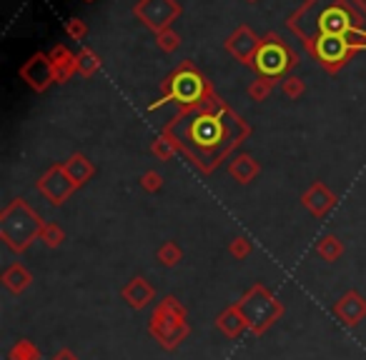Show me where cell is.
I'll return each instance as SVG.
<instances>
[{"instance_id": "cell-19", "label": "cell", "mask_w": 366, "mask_h": 360, "mask_svg": "<svg viewBox=\"0 0 366 360\" xmlns=\"http://www.w3.org/2000/svg\"><path fill=\"white\" fill-rule=\"evenodd\" d=\"M228 173H231V178L236 180V183L249 186V183L256 180V175L261 173V165L256 163L249 153H239V155H233V160L228 163Z\"/></svg>"}, {"instance_id": "cell-23", "label": "cell", "mask_w": 366, "mask_h": 360, "mask_svg": "<svg viewBox=\"0 0 366 360\" xmlns=\"http://www.w3.org/2000/svg\"><path fill=\"white\" fill-rule=\"evenodd\" d=\"M100 68V58L95 55L93 48H81L78 53V73L83 78H93Z\"/></svg>"}, {"instance_id": "cell-7", "label": "cell", "mask_w": 366, "mask_h": 360, "mask_svg": "<svg viewBox=\"0 0 366 360\" xmlns=\"http://www.w3.org/2000/svg\"><path fill=\"white\" fill-rule=\"evenodd\" d=\"M309 48H311V53L317 55L319 63H321L326 71L333 73L344 66L356 50H366V43L349 40V38H336V35H321V38L314 40Z\"/></svg>"}, {"instance_id": "cell-25", "label": "cell", "mask_w": 366, "mask_h": 360, "mask_svg": "<svg viewBox=\"0 0 366 360\" xmlns=\"http://www.w3.org/2000/svg\"><path fill=\"white\" fill-rule=\"evenodd\" d=\"M66 240V233L58 223H45L43 230H40V243L45 248H61V243Z\"/></svg>"}, {"instance_id": "cell-16", "label": "cell", "mask_w": 366, "mask_h": 360, "mask_svg": "<svg viewBox=\"0 0 366 360\" xmlns=\"http://www.w3.org/2000/svg\"><path fill=\"white\" fill-rule=\"evenodd\" d=\"M216 328L226 335L228 340L241 338L244 333H249V325H246V318L241 313V308L236 303H231L228 308H223L221 313L216 316Z\"/></svg>"}, {"instance_id": "cell-24", "label": "cell", "mask_w": 366, "mask_h": 360, "mask_svg": "<svg viewBox=\"0 0 366 360\" xmlns=\"http://www.w3.org/2000/svg\"><path fill=\"white\" fill-rule=\"evenodd\" d=\"M155 258H158V263H161L163 268H173V265H178V263L183 260V251L178 248V243L166 240V243L155 251Z\"/></svg>"}, {"instance_id": "cell-9", "label": "cell", "mask_w": 366, "mask_h": 360, "mask_svg": "<svg viewBox=\"0 0 366 360\" xmlns=\"http://www.w3.org/2000/svg\"><path fill=\"white\" fill-rule=\"evenodd\" d=\"M136 16L155 33H161L181 16V6L176 0H141L136 6Z\"/></svg>"}, {"instance_id": "cell-2", "label": "cell", "mask_w": 366, "mask_h": 360, "mask_svg": "<svg viewBox=\"0 0 366 360\" xmlns=\"http://www.w3.org/2000/svg\"><path fill=\"white\" fill-rule=\"evenodd\" d=\"M43 225L45 220L23 198H16L0 210V240L16 256L30 251V246L40 238Z\"/></svg>"}, {"instance_id": "cell-21", "label": "cell", "mask_w": 366, "mask_h": 360, "mask_svg": "<svg viewBox=\"0 0 366 360\" xmlns=\"http://www.w3.org/2000/svg\"><path fill=\"white\" fill-rule=\"evenodd\" d=\"M317 253H319V258H321V260L336 263V260H341V256H344V243H341V238H338V235L329 233V235H324V238L317 243Z\"/></svg>"}, {"instance_id": "cell-28", "label": "cell", "mask_w": 366, "mask_h": 360, "mask_svg": "<svg viewBox=\"0 0 366 360\" xmlns=\"http://www.w3.org/2000/svg\"><path fill=\"white\" fill-rule=\"evenodd\" d=\"M150 153H153L158 160H173L178 150L173 148V143L168 140L166 136H161V138H155V140H153V145H150Z\"/></svg>"}, {"instance_id": "cell-30", "label": "cell", "mask_w": 366, "mask_h": 360, "mask_svg": "<svg viewBox=\"0 0 366 360\" xmlns=\"http://www.w3.org/2000/svg\"><path fill=\"white\" fill-rule=\"evenodd\" d=\"M281 90H283V95H286L289 100H296V98H301V95H304L306 85H304V80H301V78L289 76V78H283Z\"/></svg>"}, {"instance_id": "cell-20", "label": "cell", "mask_w": 366, "mask_h": 360, "mask_svg": "<svg viewBox=\"0 0 366 360\" xmlns=\"http://www.w3.org/2000/svg\"><path fill=\"white\" fill-rule=\"evenodd\" d=\"M63 168H66V173H68V178L76 183V188H81V186H85L90 178H93V173H95V168H93V163H90L88 158H85L83 153H73L71 158L63 163Z\"/></svg>"}, {"instance_id": "cell-8", "label": "cell", "mask_w": 366, "mask_h": 360, "mask_svg": "<svg viewBox=\"0 0 366 360\" xmlns=\"http://www.w3.org/2000/svg\"><path fill=\"white\" fill-rule=\"evenodd\" d=\"M35 188H38V193L50 203V205H63V203L76 193V183L68 178L63 165H50V168L40 175Z\"/></svg>"}, {"instance_id": "cell-18", "label": "cell", "mask_w": 366, "mask_h": 360, "mask_svg": "<svg viewBox=\"0 0 366 360\" xmlns=\"http://www.w3.org/2000/svg\"><path fill=\"white\" fill-rule=\"evenodd\" d=\"M0 283H3V288H6L8 293L20 295V293H25L30 285H33V273H30L23 263H13V265H8L6 270H3Z\"/></svg>"}, {"instance_id": "cell-13", "label": "cell", "mask_w": 366, "mask_h": 360, "mask_svg": "<svg viewBox=\"0 0 366 360\" xmlns=\"http://www.w3.org/2000/svg\"><path fill=\"white\" fill-rule=\"evenodd\" d=\"M259 48H261L259 35L246 25L236 28L231 38L226 40L228 53H231L236 60H241V63H246V66H254V58H256V53H259Z\"/></svg>"}, {"instance_id": "cell-5", "label": "cell", "mask_w": 366, "mask_h": 360, "mask_svg": "<svg viewBox=\"0 0 366 360\" xmlns=\"http://www.w3.org/2000/svg\"><path fill=\"white\" fill-rule=\"evenodd\" d=\"M148 333L163 350L171 353V350H176L178 345L191 335V325L186 318L173 316V313H168L166 308L158 303L148 318Z\"/></svg>"}, {"instance_id": "cell-22", "label": "cell", "mask_w": 366, "mask_h": 360, "mask_svg": "<svg viewBox=\"0 0 366 360\" xmlns=\"http://www.w3.org/2000/svg\"><path fill=\"white\" fill-rule=\"evenodd\" d=\"M8 360H40V350L33 340L20 338L11 350H8Z\"/></svg>"}, {"instance_id": "cell-27", "label": "cell", "mask_w": 366, "mask_h": 360, "mask_svg": "<svg viewBox=\"0 0 366 360\" xmlns=\"http://www.w3.org/2000/svg\"><path fill=\"white\" fill-rule=\"evenodd\" d=\"M273 85H276V80H271V78H259V80H254L249 85V95L251 100H268V95H271Z\"/></svg>"}, {"instance_id": "cell-10", "label": "cell", "mask_w": 366, "mask_h": 360, "mask_svg": "<svg viewBox=\"0 0 366 360\" xmlns=\"http://www.w3.org/2000/svg\"><path fill=\"white\" fill-rule=\"evenodd\" d=\"M20 78L33 88L35 93H43L48 90L50 83H56V73H53V63H50L48 55L35 53L33 58L20 68Z\"/></svg>"}, {"instance_id": "cell-33", "label": "cell", "mask_w": 366, "mask_h": 360, "mask_svg": "<svg viewBox=\"0 0 366 360\" xmlns=\"http://www.w3.org/2000/svg\"><path fill=\"white\" fill-rule=\"evenodd\" d=\"M66 30L73 40H83L85 33H88V28H85V23L81 20V18H71V20L66 23Z\"/></svg>"}, {"instance_id": "cell-1", "label": "cell", "mask_w": 366, "mask_h": 360, "mask_svg": "<svg viewBox=\"0 0 366 360\" xmlns=\"http://www.w3.org/2000/svg\"><path fill=\"white\" fill-rule=\"evenodd\" d=\"M163 136L178 153L191 160L194 168L208 175L226 155H231L233 148L251 136V128L241 115L211 93L203 103L178 110L163 128Z\"/></svg>"}, {"instance_id": "cell-32", "label": "cell", "mask_w": 366, "mask_h": 360, "mask_svg": "<svg viewBox=\"0 0 366 360\" xmlns=\"http://www.w3.org/2000/svg\"><path fill=\"white\" fill-rule=\"evenodd\" d=\"M161 306L166 308L168 313H173V316L189 318V311H186V306H183V303L176 298V295H166V298H161Z\"/></svg>"}, {"instance_id": "cell-31", "label": "cell", "mask_w": 366, "mask_h": 360, "mask_svg": "<svg viewBox=\"0 0 366 360\" xmlns=\"http://www.w3.org/2000/svg\"><path fill=\"white\" fill-rule=\"evenodd\" d=\"M141 188H143L146 193H158L163 188L161 173H155V170H146V173L141 175Z\"/></svg>"}, {"instance_id": "cell-3", "label": "cell", "mask_w": 366, "mask_h": 360, "mask_svg": "<svg viewBox=\"0 0 366 360\" xmlns=\"http://www.w3.org/2000/svg\"><path fill=\"white\" fill-rule=\"evenodd\" d=\"M236 306L241 308L246 318V325H249V333L254 338H261L264 333H268L273 325L283 318L286 308L283 303L266 288L264 283H254L241 300H236Z\"/></svg>"}, {"instance_id": "cell-12", "label": "cell", "mask_w": 366, "mask_h": 360, "mask_svg": "<svg viewBox=\"0 0 366 360\" xmlns=\"http://www.w3.org/2000/svg\"><path fill=\"white\" fill-rule=\"evenodd\" d=\"M333 316L344 323L346 328H356L361 320H366V298L359 290H346L333 303Z\"/></svg>"}, {"instance_id": "cell-26", "label": "cell", "mask_w": 366, "mask_h": 360, "mask_svg": "<svg viewBox=\"0 0 366 360\" xmlns=\"http://www.w3.org/2000/svg\"><path fill=\"white\" fill-rule=\"evenodd\" d=\"M251 251H254V246H251V240L246 238V235H236V238L228 243V253H231L233 260H246V258L251 256Z\"/></svg>"}, {"instance_id": "cell-29", "label": "cell", "mask_w": 366, "mask_h": 360, "mask_svg": "<svg viewBox=\"0 0 366 360\" xmlns=\"http://www.w3.org/2000/svg\"><path fill=\"white\" fill-rule=\"evenodd\" d=\"M155 43H158V48H161L163 53H173V50L181 45V38H178L176 30L166 28V30H161V33H155Z\"/></svg>"}, {"instance_id": "cell-14", "label": "cell", "mask_w": 366, "mask_h": 360, "mask_svg": "<svg viewBox=\"0 0 366 360\" xmlns=\"http://www.w3.org/2000/svg\"><path fill=\"white\" fill-rule=\"evenodd\" d=\"M301 203H304V208L314 218H326L333 210V205H336V196L329 191V186H324L321 180H317V183H311L309 191L301 196Z\"/></svg>"}, {"instance_id": "cell-6", "label": "cell", "mask_w": 366, "mask_h": 360, "mask_svg": "<svg viewBox=\"0 0 366 360\" xmlns=\"http://www.w3.org/2000/svg\"><path fill=\"white\" fill-rule=\"evenodd\" d=\"M294 66H296V55L283 43H278V40L261 43L259 53L254 58V68L259 73V78H271V80H278L281 76H286Z\"/></svg>"}, {"instance_id": "cell-17", "label": "cell", "mask_w": 366, "mask_h": 360, "mask_svg": "<svg viewBox=\"0 0 366 360\" xmlns=\"http://www.w3.org/2000/svg\"><path fill=\"white\" fill-rule=\"evenodd\" d=\"M50 63H53V73H56V83H68L78 73V55H73L66 45H56L50 50Z\"/></svg>"}, {"instance_id": "cell-11", "label": "cell", "mask_w": 366, "mask_h": 360, "mask_svg": "<svg viewBox=\"0 0 366 360\" xmlns=\"http://www.w3.org/2000/svg\"><path fill=\"white\" fill-rule=\"evenodd\" d=\"M354 16H351L346 8H338V6H333V8H329L326 13H324L321 18L317 20V30H319V35L317 38H321V35H336V38H349V33L354 30ZM314 38V40H317ZM311 40V43H314ZM309 43V45H311Z\"/></svg>"}, {"instance_id": "cell-15", "label": "cell", "mask_w": 366, "mask_h": 360, "mask_svg": "<svg viewBox=\"0 0 366 360\" xmlns=\"http://www.w3.org/2000/svg\"><path fill=\"white\" fill-rule=\"evenodd\" d=\"M121 298L126 300L134 311H143L146 306H150V300H155V288L143 275H136V278H131L121 288Z\"/></svg>"}, {"instance_id": "cell-34", "label": "cell", "mask_w": 366, "mask_h": 360, "mask_svg": "<svg viewBox=\"0 0 366 360\" xmlns=\"http://www.w3.org/2000/svg\"><path fill=\"white\" fill-rule=\"evenodd\" d=\"M53 360H78V358H76V353H73L71 348H61L56 355H53Z\"/></svg>"}, {"instance_id": "cell-35", "label": "cell", "mask_w": 366, "mask_h": 360, "mask_svg": "<svg viewBox=\"0 0 366 360\" xmlns=\"http://www.w3.org/2000/svg\"><path fill=\"white\" fill-rule=\"evenodd\" d=\"M246 3H256V0H246Z\"/></svg>"}, {"instance_id": "cell-4", "label": "cell", "mask_w": 366, "mask_h": 360, "mask_svg": "<svg viewBox=\"0 0 366 360\" xmlns=\"http://www.w3.org/2000/svg\"><path fill=\"white\" fill-rule=\"evenodd\" d=\"M211 93H213V90H211V85L206 83V78L201 76V73L196 71L191 63H186V66L178 68V71L173 73V76L168 78L166 83H163L161 100L150 105V110H155L158 105H163V103H171V100H176V103L181 105L178 110L194 108V105L203 103V100L208 98Z\"/></svg>"}]
</instances>
